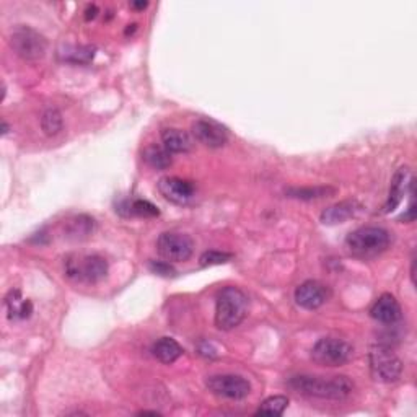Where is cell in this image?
Listing matches in <instances>:
<instances>
[{
  "instance_id": "cell-21",
  "label": "cell",
  "mask_w": 417,
  "mask_h": 417,
  "mask_svg": "<svg viewBox=\"0 0 417 417\" xmlns=\"http://www.w3.org/2000/svg\"><path fill=\"white\" fill-rule=\"evenodd\" d=\"M143 160L155 169L168 168L173 162L172 153H169L165 147H157V146H150L143 150Z\"/></svg>"
},
{
  "instance_id": "cell-15",
  "label": "cell",
  "mask_w": 417,
  "mask_h": 417,
  "mask_svg": "<svg viewBox=\"0 0 417 417\" xmlns=\"http://www.w3.org/2000/svg\"><path fill=\"white\" fill-rule=\"evenodd\" d=\"M362 209L357 200H342V203H338L331 205V207L324 209L321 212V222L324 225H339L347 222L349 219L355 217V214Z\"/></svg>"
},
{
  "instance_id": "cell-27",
  "label": "cell",
  "mask_w": 417,
  "mask_h": 417,
  "mask_svg": "<svg viewBox=\"0 0 417 417\" xmlns=\"http://www.w3.org/2000/svg\"><path fill=\"white\" fill-rule=\"evenodd\" d=\"M150 269L153 272H157V274H160V276H173L174 274L173 267L169 266L168 262H163V261H160V262L152 261L150 262Z\"/></svg>"
},
{
  "instance_id": "cell-19",
  "label": "cell",
  "mask_w": 417,
  "mask_h": 417,
  "mask_svg": "<svg viewBox=\"0 0 417 417\" xmlns=\"http://www.w3.org/2000/svg\"><path fill=\"white\" fill-rule=\"evenodd\" d=\"M95 220L89 215H77L65 225V235L70 240H85L94 233Z\"/></svg>"
},
{
  "instance_id": "cell-28",
  "label": "cell",
  "mask_w": 417,
  "mask_h": 417,
  "mask_svg": "<svg viewBox=\"0 0 417 417\" xmlns=\"http://www.w3.org/2000/svg\"><path fill=\"white\" fill-rule=\"evenodd\" d=\"M96 12H98V8H96V5H91V7H89L86 8V15H85V18L86 20H94L95 17H96Z\"/></svg>"
},
{
  "instance_id": "cell-29",
  "label": "cell",
  "mask_w": 417,
  "mask_h": 417,
  "mask_svg": "<svg viewBox=\"0 0 417 417\" xmlns=\"http://www.w3.org/2000/svg\"><path fill=\"white\" fill-rule=\"evenodd\" d=\"M131 7L132 8H137V10H142V8H147L148 7V2H132Z\"/></svg>"
},
{
  "instance_id": "cell-8",
  "label": "cell",
  "mask_w": 417,
  "mask_h": 417,
  "mask_svg": "<svg viewBox=\"0 0 417 417\" xmlns=\"http://www.w3.org/2000/svg\"><path fill=\"white\" fill-rule=\"evenodd\" d=\"M158 253L169 262L188 261L194 253V241L191 236L178 231H165L158 236Z\"/></svg>"
},
{
  "instance_id": "cell-1",
  "label": "cell",
  "mask_w": 417,
  "mask_h": 417,
  "mask_svg": "<svg viewBox=\"0 0 417 417\" xmlns=\"http://www.w3.org/2000/svg\"><path fill=\"white\" fill-rule=\"evenodd\" d=\"M289 386L308 398L341 401L351 396L354 383L344 375L336 377H313V375H297L289 380Z\"/></svg>"
},
{
  "instance_id": "cell-24",
  "label": "cell",
  "mask_w": 417,
  "mask_h": 417,
  "mask_svg": "<svg viewBox=\"0 0 417 417\" xmlns=\"http://www.w3.org/2000/svg\"><path fill=\"white\" fill-rule=\"evenodd\" d=\"M64 60H69V63L74 64H86L95 58V49L90 48V46H80V48H70L65 49L63 53Z\"/></svg>"
},
{
  "instance_id": "cell-16",
  "label": "cell",
  "mask_w": 417,
  "mask_h": 417,
  "mask_svg": "<svg viewBox=\"0 0 417 417\" xmlns=\"http://www.w3.org/2000/svg\"><path fill=\"white\" fill-rule=\"evenodd\" d=\"M163 147L169 153H184L191 150V139L181 129H163L162 131Z\"/></svg>"
},
{
  "instance_id": "cell-17",
  "label": "cell",
  "mask_w": 417,
  "mask_h": 417,
  "mask_svg": "<svg viewBox=\"0 0 417 417\" xmlns=\"http://www.w3.org/2000/svg\"><path fill=\"white\" fill-rule=\"evenodd\" d=\"M152 354L162 364H173L183 355V347L173 338H160L152 346Z\"/></svg>"
},
{
  "instance_id": "cell-4",
  "label": "cell",
  "mask_w": 417,
  "mask_h": 417,
  "mask_svg": "<svg viewBox=\"0 0 417 417\" xmlns=\"http://www.w3.org/2000/svg\"><path fill=\"white\" fill-rule=\"evenodd\" d=\"M65 272L70 279L95 284L106 277L108 261L103 256H70L65 261Z\"/></svg>"
},
{
  "instance_id": "cell-23",
  "label": "cell",
  "mask_w": 417,
  "mask_h": 417,
  "mask_svg": "<svg viewBox=\"0 0 417 417\" xmlns=\"http://www.w3.org/2000/svg\"><path fill=\"white\" fill-rule=\"evenodd\" d=\"M287 404H289V398H287V396H282V394L271 396V398L262 401L256 414L282 416L284 414V411L287 409Z\"/></svg>"
},
{
  "instance_id": "cell-13",
  "label": "cell",
  "mask_w": 417,
  "mask_h": 417,
  "mask_svg": "<svg viewBox=\"0 0 417 417\" xmlns=\"http://www.w3.org/2000/svg\"><path fill=\"white\" fill-rule=\"evenodd\" d=\"M413 181H414L413 174H411L408 167L399 168L398 172L394 173L393 179H391L388 199H386V203L383 205L385 214L393 212V210L398 207V205L401 204V200H403V198L406 195V193L411 191V188L414 186Z\"/></svg>"
},
{
  "instance_id": "cell-7",
  "label": "cell",
  "mask_w": 417,
  "mask_h": 417,
  "mask_svg": "<svg viewBox=\"0 0 417 417\" xmlns=\"http://www.w3.org/2000/svg\"><path fill=\"white\" fill-rule=\"evenodd\" d=\"M370 368L378 382L393 383L398 382L403 373V362L388 346L377 344L370 349Z\"/></svg>"
},
{
  "instance_id": "cell-30",
  "label": "cell",
  "mask_w": 417,
  "mask_h": 417,
  "mask_svg": "<svg viewBox=\"0 0 417 417\" xmlns=\"http://www.w3.org/2000/svg\"><path fill=\"white\" fill-rule=\"evenodd\" d=\"M158 416V413L157 411H141V413H139V416Z\"/></svg>"
},
{
  "instance_id": "cell-5",
  "label": "cell",
  "mask_w": 417,
  "mask_h": 417,
  "mask_svg": "<svg viewBox=\"0 0 417 417\" xmlns=\"http://www.w3.org/2000/svg\"><path fill=\"white\" fill-rule=\"evenodd\" d=\"M352 357L354 347L338 338H323L312 349V359L321 367H341Z\"/></svg>"
},
{
  "instance_id": "cell-9",
  "label": "cell",
  "mask_w": 417,
  "mask_h": 417,
  "mask_svg": "<svg viewBox=\"0 0 417 417\" xmlns=\"http://www.w3.org/2000/svg\"><path fill=\"white\" fill-rule=\"evenodd\" d=\"M207 388L225 399H245L251 393V385L246 378L233 373L214 375L207 380Z\"/></svg>"
},
{
  "instance_id": "cell-25",
  "label": "cell",
  "mask_w": 417,
  "mask_h": 417,
  "mask_svg": "<svg viewBox=\"0 0 417 417\" xmlns=\"http://www.w3.org/2000/svg\"><path fill=\"white\" fill-rule=\"evenodd\" d=\"M129 214L132 215H139V217H157L158 214V209L153 205L152 203H148V200H143V199H137V200H132L131 204H129Z\"/></svg>"
},
{
  "instance_id": "cell-31",
  "label": "cell",
  "mask_w": 417,
  "mask_h": 417,
  "mask_svg": "<svg viewBox=\"0 0 417 417\" xmlns=\"http://www.w3.org/2000/svg\"><path fill=\"white\" fill-rule=\"evenodd\" d=\"M7 132H8V124L7 122H2V136H7Z\"/></svg>"
},
{
  "instance_id": "cell-10",
  "label": "cell",
  "mask_w": 417,
  "mask_h": 417,
  "mask_svg": "<svg viewBox=\"0 0 417 417\" xmlns=\"http://www.w3.org/2000/svg\"><path fill=\"white\" fill-rule=\"evenodd\" d=\"M193 136L195 141L209 148H220L229 141V131L214 120H198L193 124Z\"/></svg>"
},
{
  "instance_id": "cell-2",
  "label": "cell",
  "mask_w": 417,
  "mask_h": 417,
  "mask_svg": "<svg viewBox=\"0 0 417 417\" xmlns=\"http://www.w3.org/2000/svg\"><path fill=\"white\" fill-rule=\"evenodd\" d=\"M248 315V297L238 287H224L215 302V326L222 331H231L240 326Z\"/></svg>"
},
{
  "instance_id": "cell-12",
  "label": "cell",
  "mask_w": 417,
  "mask_h": 417,
  "mask_svg": "<svg viewBox=\"0 0 417 417\" xmlns=\"http://www.w3.org/2000/svg\"><path fill=\"white\" fill-rule=\"evenodd\" d=\"M329 298V289L318 281H307L297 287L295 302L305 310H316L326 303Z\"/></svg>"
},
{
  "instance_id": "cell-18",
  "label": "cell",
  "mask_w": 417,
  "mask_h": 417,
  "mask_svg": "<svg viewBox=\"0 0 417 417\" xmlns=\"http://www.w3.org/2000/svg\"><path fill=\"white\" fill-rule=\"evenodd\" d=\"M5 305L8 310L10 320H27L33 313V305L28 298H23L18 290H12L5 298Z\"/></svg>"
},
{
  "instance_id": "cell-3",
  "label": "cell",
  "mask_w": 417,
  "mask_h": 417,
  "mask_svg": "<svg viewBox=\"0 0 417 417\" xmlns=\"http://www.w3.org/2000/svg\"><path fill=\"white\" fill-rule=\"evenodd\" d=\"M390 241V231L382 226H362L347 235L346 246L357 257H375L388 250Z\"/></svg>"
},
{
  "instance_id": "cell-6",
  "label": "cell",
  "mask_w": 417,
  "mask_h": 417,
  "mask_svg": "<svg viewBox=\"0 0 417 417\" xmlns=\"http://www.w3.org/2000/svg\"><path fill=\"white\" fill-rule=\"evenodd\" d=\"M10 48L23 60H39L44 58L48 41L30 27H18L10 34Z\"/></svg>"
},
{
  "instance_id": "cell-11",
  "label": "cell",
  "mask_w": 417,
  "mask_h": 417,
  "mask_svg": "<svg viewBox=\"0 0 417 417\" xmlns=\"http://www.w3.org/2000/svg\"><path fill=\"white\" fill-rule=\"evenodd\" d=\"M158 191L169 203L184 205L194 198L195 188L188 179L178 177H165L158 181Z\"/></svg>"
},
{
  "instance_id": "cell-14",
  "label": "cell",
  "mask_w": 417,
  "mask_h": 417,
  "mask_svg": "<svg viewBox=\"0 0 417 417\" xmlns=\"http://www.w3.org/2000/svg\"><path fill=\"white\" fill-rule=\"evenodd\" d=\"M370 316L383 324H393L401 318V307L391 293H383L370 308Z\"/></svg>"
},
{
  "instance_id": "cell-26",
  "label": "cell",
  "mask_w": 417,
  "mask_h": 417,
  "mask_svg": "<svg viewBox=\"0 0 417 417\" xmlns=\"http://www.w3.org/2000/svg\"><path fill=\"white\" fill-rule=\"evenodd\" d=\"M231 259V255L222 253V251H205L200 256V266H214V264H224Z\"/></svg>"
},
{
  "instance_id": "cell-22",
  "label": "cell",
  "mask_w": 417,
  "mask_h": 417,
  "mask_svg": "<svg viewBox=\"0 0 417 417\" xmlns=\"http://www.w3.org/2000/svg\"><path fill=\"white\" fill-rule=\"evenodd\" d=\"M63 127H64V120L59 110H56V108H49V110H46L43 113V116H41V129H43L46 136L49 137L58 136V134L63 131Z\"/></svg>"
},
{
  "instance_id": "cell-20",
  "label": "cell",
  "mask_w": 417,
  "mask_h": 417,
  "mask_svg": "<svg viewBox=\"0 0 417 417\" xmlns=\"http://www.w3.org/2000/svg\"><path fill=\"white\" fill-rule=\"evenodd\" d=\"M336 193V189L331 186H315V188H289L286 189V194L293 199L302 200H313L323 199Z\"/></svg>"
}]
</instances>
